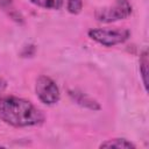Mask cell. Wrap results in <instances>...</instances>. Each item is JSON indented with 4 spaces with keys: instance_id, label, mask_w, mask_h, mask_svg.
<instances>
[{
    "instance_id": "6",
    "label": "cell",
    "mask_w": 149,
    "mask_h": 149,
    "mask_svg": "<svg viewBox=\"0 0 149 149\" xmlns=\"http://www.w3.org/2000/svg\"><path fill=\"white\" fill-rule=\"evenodd\" d=\"M99 148H118V149H135L136 144L125 137H113L105 140L99 144Z\"/></svg>"
},
{
    "instance_id": "9",
    "label": "cell",
    "mask_w": 149,
    "mask_h": 149,
    "mask_svg": "<svg viewBox=\"0 0 149 149\" xmlns=\"http://www.w3.org/2000/svg\"><path fill=\"white\" fill-rule=\"evenodd\" d=\"M84 7L83 0H65V8L72 15H78Z\"/></svg>"
},
{
    "instance_id": "7",
    "label": "cell",
    "mask_w": 149,
    "mask_h": 149,
    "mask_svg": "<svg viewBox=\"0 0 149 149\" xmlns=\"http://www.w3.org/2000/svg\"><path fill=\"white\" fill-rule=\"evenodd\" d=\"M148 64H149V59H148V51L147 49H144L142 51V54L140 55V59H139V69H140V76L144 86V90H148Z\"/></svg>"
},
{
    "instance_id": "5",
    "label": "cell",
    "mask_w": 149,
    "mask_h": 149,
    "mask_svg": "<svg viewBox=\"0 0 149 149\" xmlns=\"http://www.w3.org/2000/svg\"><path fill=\"white\" fill-rule=\"evenodd\" d=\"M68 94H69L70 99L73 102H76L77 105H79L80 107H84V108L93 111V112L101 109V105L99 104V101L97 99H94L93 97H91L90 94H87L80 90L70 88L68 91Z\"/></svg>"
},
{
    "instance_id": "11",
    "label": "cell",
    "mask_w": 149,
    "mask_h": 149,
    "mask_svg": "<svg viewBox=\"0 0 149 149\" xmlns=\"http://www.w3.org/2000/svg\"><path fill=\"white\" fill-rule=\"evenodd\" d=\"M6 87H7V81L2 77H0V93H2L6 90Z\"/></svg>"
},
{
    "instance_id": "8",
    "label": "cell",
    "mask_w": 149,
    "mask_h": 149,
    "mask_svg": "<svg viewBox=\"0 0 149 149\" xmlns=\"http://www.w3.org/2000/svg\"><path fill=\"white\" fill-rule=\"evenodd\" d=\"M29 1L33 5L48 10H59L64 5V0H29Z\"/></svg>"
},
{
    "instance_id": "4",
    "label": "cell",
    "mask_w": 149,
    "mask_h": 149,
    "mask_svg": "<svg viewBox=\"0 0 149 149\" xmlns=\"http://www.w3.org/2000/svg\"><path fill=\"white\" fill-rule=\"evenodd\" d=\"M35 94L37 99L47 105H56L61 99V90L57 83L47 74H40L35 80Z\"/></svg>"
},
{
    "instance_id": "3",
    "label": "cell",
    "mask_w": 149,
    "mask_h": 149,
    "mask_svg": "<svg viewBox=\"0 0 149 149\" xmlns=\"http://www.w3.org/2000/svg\"><path fill=\"white\" fill-rule=\"evenodd\" d=\"M133 13L129 0H114L108 6L100 7L94 12V19L101 23H113L128 19Z\"/></svg>"
},
{
    "instance_id": "10",
    "label": "cell",
    "mask_w": 149,
    "mask_h": 149,
    "mask_svg": "<svg viewBox=\"0 0 149 149\" xmlns=\"http://www.w3.org/2000/svg\"><path fill=\"white\" fill-rule=\"evenodd\" d=\"M0 8L10 12V15L15 12L13 8V0H0Z\"/></svg>"
},
{
    "instance_id": "2",
    "label": "cell",
    "mask_w": 149,
    "mask_h": 149,
    "mask_svg": "<svg viewBox=\"0 0 149 149\" xmlns=\"http://www.w3.org/2000/svg\"><path fill=\"white\" fill-rule=\"evenodd\" d=\"M132 33L127 28H91L87 36L95 43L111 48L127 42Z\"/></svg>"
},
{
    "instance_id": "1",
    "label": "cell",
    "mask_w": 149,
    "mask_h": 149,
    "mask_svg": "<svg viewBox=\"0 0 149 149\" xmlns=\"http://www.w3.org/2000/svg\"><path fill=\"white\" fill-rule=\"evenodd\" d=\"M0 121L16 128L35 127L45 121V115L31 101L7 95L0 97Z\"/></svg>"
}]
</instances>
